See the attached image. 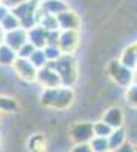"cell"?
Listing matches in <instances>:
<instances>
[{
	"mask_svg": "<svg viewBox=\"0 0 137 152\" xmlns=\"http://www.w3.org/2000/svg\"><path fill=\"white\" fill-rule=\"evenodd\" d=\"M35 84H40L43 88H53V87L63 85L59 75H58L51 66H49V64L44 66V67H41V69H38Z\"/></svg>",
	"mask_w": 137,
	"mask_h": 152,
	"instance_id": "52a82bcc",
	"label": "cell"
},
{
	"mask_svg": "<svg viewBox=\"0 0 137 152\" xmlns=\"http://www.w3.org/2000/svg\"><path fill=\"white\" fill-rule=\"evenodd\" d=\"M119 61L122 62L123 66H127L128 69H131V70L137 69V56H136L134 44H131V46H128V47L123 49V52H122Z\"/></svg>",
	"mask_w": 137,
	"mask_h": 152,
	"instance_id": "5bb4252c",
	"label": "cell"
},
{
	"mask_svg": "<svg viewBox=\"0 0 137 152\" xmlns=\"http://www.w3.org/2000/svg\"><path fill=\"white\" fill-rule=\"evenodd\" d=\"M35 49H37V47H35L32 43L26 41V43H24V44L17 50V56H18V58H28V59H29V58L32 56V53L35 52Z\"/></svg>",
	"mask_w": 137,
	"mask_h": 152,
	"instance_id": "cb8c5ba5",
	"label": "cell"
},
{
	"mask_svg": "<svg viewBox=\"0 0 137 152\" xmlns=\"http://www.w3.org/2000/svg\"><path fill=\"white\" fill-rule=\"evenodd\" d=\"M40 6L43 8V11H46L47 14H52V15H58L63 11L69 9V5L64 0H44Z\"/></svg>",
	"mask_w": 137,
	"mask_h": 152,
	"instance_id": "7c38bea8",
	"label": "cell"
},
{
	"mask_svg": "<svg viewBox=\"0 0 137 152\" xmlns=\"http://www.w3.org/2000/svg\"><path fill=\"white\" fill-rule=\"evenodd\" d=\"M125 142H127V132H125V129H123V126H122V128H116V129H113V132L108 135L110 152H111V151H114V149H117L119 146H122Z\"/></svg>",
	"mask_w": 137,
	"mask_h": 152,
	"instance_id": "4fadbf2b",
	"label": "cell"
},
{
	"mask_svg": "<svg viewBox=\"0 0 137 152\" xmlns=\"http://www.w3.org/2000/svg\"><path fill=\"white\" fill-rule=\"evenodd\" d=\"M5 2H8V0H5ZM21 2H28V0H9V6L12 8V6H14V5H17V3H21Z\"/></svg>",
	"mask_w": 137,
	"mask_h": 152,
	"instance_id": "83f0119b",
	"label": "cell"
},
{
	"mask_svg": "<svg viewBox=\"0 0 137 152\" xmlns=\"http://www.w3.org/2000/svg\"><path fill=\"white\" fill-rule=\"evenodd\" d=\"M5 29L2 28V24H0V44H3V40H5Z\"/></svg>",
	"mask_w": 137,
	"mask_h": 152,
	"instance_id": "4316f807",
	"label": "cell"
},
{
	"mask_svg": "<svg viewBox=\"0 0 137 152\" xmlns=\"http://www.w3.org/2000/svg\"><path fill=\"white\" fill-rule=\"evenodd\" d=\"M111 132H113V128H111L108 123H105L102 119L97 120V122H93V134L95 135H97V137H107L108 138V135Z\"/></svg>",
	"mask_w": 137,
	"mask_h": 152,
	"instance_id": "e0dca14e",
	"label": "cell"
},
{
	"mask_svg": "<svg viewBox=\"0 0 137 152\" xmlns=\"http://www.w3.org/2000/svg\"><path fill=\"white\" fill-rule=\"evenodd\" d=\"M17 59V52L8 44H0V64L2 66H12Z\"/></svg>",
	"mask_w": 137,
	"mask_h": 152,
	"instance_id": "9a60e30c",
	"label": "cell"
},
{
	"mask_svg": "<svg viewBox=\"0 0 137 152\" xmlns=\"http://www.w3.org/2000/svg\"><path fill=\"white\" fill-rule=\"evenodd\" d=\"M49 31H46L40 24H35L31 29H28V41L32 43L37 49H43L47 44Z\"/></svg>",
	"mask_w": 137,
	"mask_h": 152,
	"instance_id": "30bf717a",
	"label": "cell"
},
{
	"mask_svg": "<svg viewBox=\"0 0 137 152\" xmlns=\"http://www.w3.org/2000/svg\"><path fill=\"white\" fill-rule=\"evenodd\" d=\"M75 100V91L69 85L44 88L41 93V105L51 110H66Z\"/></svg>",
	"mask_w": 137,
	"mask_h": 152,
	"instance_id": "6da1fadb",
	"label": "cell"
},
{
	"mask_svg": "<svg viewBox=\"0 0 137 152\" xmlns=\"http://www.w3.org/2000/svg\"><path fill=\"white\" fill-rule=\"evenodd\" d=\"M43 50H44V55L49 59V62L58 59L61 55H63V52H61V49L58 47V44H46L43 47Z\"/></svg>",
	"mask_w": 137,
	"mask_h": 152,
	"instance_id": "7402d4cb",
	"label": "cell"
},
{
	"mask_svg": "<svg viewBox=\"0 0 137 152\" xmlns=\"http://www.w3.org/2000/svg\"><path fill=\"white\" fill-rule=\"evenodd\" d=\"M28 41V31L24 29V28H17V29H14V31H9V32H6L5 34V40H3V43L5 44H8L9 47H12L17 52V50Z\"/></svg>",
	"mask_w": 137,
	"mask_h": 152,
	"instance_id": "9c48e42d",
	"label": "cell"
},
{
	"mask_svg": "<svg viewBox=\"0 0 137 152\" xmlns=\"http://www.w3.org/2000/svg\"><path fill=\"white\" fill-rule=\"evenodd\" d=\"M89 143H90L93 152H110L108 138L107 137H97V135H95Z\"/></svg>",
	"mask_w": 137,
	"mask_h": 152,
	"instance_id": "2e32d148",
	"label": "cell"
},
{
	"mask_svg": "<svg viewBox=\"0 0 137 152\" xmlns=\"http://www.w3.org/2000/svg\"><path fill=\"white\" fill-rule=\"evenodd\" d=\"M12 69L15 70L17 76L20 78V81L23 82H28V84H32L37 81V73H38V69H37L31 59L28 58H18L14 61V64H12Z\"/></svg>",
	"mask_w": 137,
	"mask_h": 152,
	"instance_id": "277c9868",
	"label": "cell"
},
{
	"mask_svg": "<svg viewBox=\"0 0 137 152\" xmlns=\"http://www.w3.org/2000/svg\"><path fill=\"white\" fill-rule=\"evenodd\" d=\"M29 59H31V62H32L37 69H41V67H44V66L49 64V59L46 58L43 49H35V52L32 53V56H31Z\"/></svg>",
	"mask_w": 137,
	"mask_h": 152,
	"instance_id": "d6986e66",
	"label": "cell"
},
{
	"mask_svg": "<svg viewBox=\"0 0 137 152\" xmlns=\"http://www.w3.org/2000/svg\"><path fill=\"white\" fill-rule=\"evenodd\" d=\"M0 24H2V28L5 29V32H9V31H14V29L20 28V20L12 14V12H9V14L0 21Z\"/></svg>",
	"mask_w": 137,
	"mask_h": 152,
	"instance_id": "ffe728a7",
	"label": "cell"
},
{
	"mask_svg": "<svg viewBox=\"0 0 137 152\" xmlns=\"http://www.w3.org/2000/svg\"><path fill=\"white\" fill-rule=\"evenodd\" d=\"M0 140H2V137H0Z\"/></svg>",
	"mask_w": 137,
	"mask_h": 152,
	"instance_id": "1f68e13d",
	"label": "cell"
},
{
	"mask_svg": "<svg viewBox=\"0 0 137 152\" xmlns=\"http://www.w3.org/2000/svg\"><path fill=\"white\" fill-rule=\"evenodd\" d=\"M125 97H127V104L131 108L137 110V84H131L130 87H127Z\"/></svg>",
	"mask_w": 137,
	"mask_h": 152,
	"instance_id": "603a6c76",
	"label": "cell"
},
{
	"mask_svg": "<svg viewBox=\"0 0 137 152\" xmlns=\"http://www.w3.org/2000/svg\"><path fill=\"white\" fill-rule=\"evenodd\" d=\"M136 152H137V146H136Z\"/></svg>",
	"mask_w": 137,
	"mask_h": 152,
	"instance_id": "4dcf8cb0",
	"label": "cell"
},
{
	"mask_svg": "<svg viewBox=\"0 0 137 152\" xmlns=\"http://www.w3.org/2000/svg\"><path fill=\"white\" fill-rule=\"evenodd\" d=\"M17 108H18V104H17V100L14 97L0 94V111L14 113V111H17Z\"/></svg>",
	"mask_w": 137,
	"mask_h": 152,
	"instance_id": "ac0fdd59",
	"label": "cell"
},
{
	"mask_svg": "<svg viewBox=\"0 0 137 152\" xmlns=\"http://www.w3.org/2000/svg\"><path fill=\"white\" fill-rule=\"evenodd\" d=\"M133 84H137V69L133 70Z\"/></svg>",
	"mask_w": 137,
	"mask_h": 152,
	"instance_id": "f1b7e54d",
	"label": "cell"
},
{
	"mask_svg": "<svg viewBox=\"0 0 137 152\" xmlns=\"http://www.w3.org/2000/svg\"><path fill=\"white\" fill-rule=\"evenodd\" d=\"M51 66L61 78L63 85H73L78 79V66H76V59L73 58V55L63 53L58 59L49 62Z\"/></svg>",
	"mask_w": 137,
	"mask_h": 152,
	"instance_id": "7a4b0ae2",
	"label": "cell"
},
{
	"mask_svg": "<svg viewBox=\"0 0 137 152\" xmlns=\"http://www.w3.org/2000/svg\"><path fill=\"white\" fill-rule=\"evenodd\" d=\"M81 44V34L79 31H59L58 37V47L63 53L72 55Z\"/></svg>",
	"mask_w": 137,
	"mask_h": 152,
	"instance_id": "8992f818",
	"label": "cell"
},
{
	"mask_svg": "<svg viewBox=\"0 0 137 152\" xmlns=\"http://www.w3.org/2000/svg\"><path fill=\"white\" fill-rule=\"evenodd\" d=\"M123 119H125V116H123V111L119 107H110L104 113V116H102V120L105 123H108L113 129L122 128L123 126Z\"/></svg>",
	"mask_w": 137,
	"mask_h": 152,
	"instance_id": "8fae6325",
	"label": "cell"
},
{
	"mask_svg": "<svg viewBox=\"0 0 137 152\" xmlns=\"http://www.w3.org/2000/svg\"><path fill=\"white\" fill-rule=\"evenodd\" d=\"M111 152H136V146H134V145H131L130 142H125L122 146H119L117 149L111 151Z\"/></svg>",
	"mask_w": 137,
	"mask_h": 152,
	"instance_id": "484cf974",
	"label": "cell"
},
{
	"mask_svg": "<svg viewBox=\"0 0 137 152\" xmlns=\"http://www.w3.org/2000/svg\"><path fill=\"white\" fill-rule=\"evenodd\" d=\"M69 135L72 142L76 143H89L95 137L93 134V123L90 122H76L69 128Z\"/></svg>",
	"mask_w": 137,
	"mask_h": 152,
	"instance_id": "5b68a950",
	"label": "cell"
},
{
	"mask_svg": "<svg viewBox=\"0 0 137 152\" xmlns=\"http://www.w3.org/2000/svg\"><path fill=\"white\" fill-rule=\"evenodd\" d=\"M134 49H136V56H137V41L134 43Z\"/></svg>",
	"mask_w": 137,
	"mask_h": 152,
	"instance_id": "f546056e",
	"label": "cell"
},
{
	"mask_svg": "<svg viewBox=\"0 0 137 152\" xmlns=\"http://www.w3.org/2000/svg\"><path fill=\"white\" fill-rule=\"evenodd\" d=\"M70 152H93V151H92L90 143H76Z\"/></svg>",
	"mask_w": 137,
	"mask_h": 152,
	"instance_id": "d4e9b609",
	"label": "cell"
},
{
	"mask_svg": "<svg viewBox=\"0 0 137 152\" xmlns=\"http://www.w3.org/2000/svg\"><path fill=\"white\" fill-rule=\"evenodd\" d=\"M31 152H46V138L43 135H34L29 140Z\"/></svg>",
	"mask_w": 137,
	"mask_h": 152,
	"instance_id": "44dd1931",
	"label": "cell"
},
{
	"mask_svg": "<svg viewBox=\"0 0 137 152\" xmlns=\"http://www.w3.org/2000/svg\"><path fill=\"white\" fill-rule=\"evenodd\" d=\"M107 73L111 78V81L117 84L119 87L127 88L133 84V70L128 69L127 66H123L119 59H114L110 62L107 67Z\"/></svg>",
	"mask_w": 137,
	"mask_h": 152,
	"instance_id": "3957f363",
	"label": "cell"
},
{
	"mask_svg": "<svg viewBox=\"0 0 137 152\" xmlns=\"http://www.w3.org/2000/svg\"><path fill=\"white\" fill-rule=\"evenodd\" d=\"M59 31H79L81 28V17L73 9H66L56 15Z\"/></svg>",
	"mask_w": 137,
	"mask_h": 152,
	"instance_id": "ba28073f",
	"label": "cell"
}]
</instances>
